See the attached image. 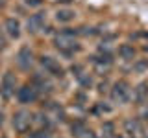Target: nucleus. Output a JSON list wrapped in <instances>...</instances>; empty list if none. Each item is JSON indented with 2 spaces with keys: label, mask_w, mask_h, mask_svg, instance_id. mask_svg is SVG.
<instances>
[{
  "label": "nucleus",
  "mask_w": 148,
  "mask_h": 138,
  "mask_svg": "<svg viewBox=\"0 0 148 138\" xmlns=\"http://www.w3.org/2000/svg\"><path fill=\"white\" fill-rule=\"evenodd\" d=\"M18 101L21 103H32V101L37 99V89L35 85H24L18 89Z\"/></svg>",
  "instance_id": "5"
},
{
  "label": "nucleus",
  "mask_w": 148,
  "mask_h": 138,
  "mask_svg": "<svg viewBox=\"0 0 148 138\" xmlns=\"http://www.w3.org/2000/svg\"><path fill=\"white\" fill-rule=\"evenodd\" d=\"M28 4H30V6H39L41 4V0H26Z\"/></svg>",
  "instance_id": "15"
},
{
  "label": "nucleus",
  "mask_w": 148,
  "mask_h": 138,
  "mask_svg": "<svg viewBox=\"0 0 148 138\" xmlns=\"http://www.w3.org/2000/svg\"><path fill=\"white\" fill-rule=\"evenodd\" d=\"M15 85H17L15 76H13L11 72H8L2 79V85H0V96H2L4 99H9L13 96V92H15Z\"/></svg>",
  "instance_id": "3"
},
{
  "label": "nucleus",
  "mask_w": 148,
  "mask_h": 138,
  "mask_svg": "<svg viewBox=\"0 0 148 138\" xmlns=\"http://www.w3.org/2000/svg\"><path fill=\"white\" fill-rule=\"evenodd\" d=\"M145 120H146V122H148V107L145 109Z\"/></svg>",
  "instance_id": "16"
},
{
  "label": "nucleus",
  "mask_w": 148,
  "mask_h": 138,
  "mask_svg": "<svg viewBox=\"0 0 148 138\" xmlns=\"http://www.w3.org/2000/svg\"><path fill=\"white\" fill-rule=\"evenodd\" d=\"M6 31H8L9 37L17 39V37L21 35V24H18V20H15V18H8L6 20Z\"/></svg>",
  "instance_id": "10"
},
{
  "label": "nucleus",
  "mask_w": 148,
  "mask_h": 138,
  "mask_svg": "<svg viewBox=\"0 0 148 138\" xmlns=\"http://www.w3.org/2000/svg\"><path fill=\"white\" fill-rule=\"evenodd\" d=\"M41 64L46 68V72L48 74H52V76H56V77H61L63 76V68L59 66V63L56 61V59H52V57H48V55H45V57H41Z\"/></svg>",
  "instance_id": "6"
},
{
  "label": "nucleus",
  "mask_w": 148,
  "mask_h": 138,
  "mask_svg": "<svg viewBox=\"0 0 148 138\" xmlns=\"http://www.w3.org/2000/svg\"><path fill=\"white\" fill-rule=\"evenodd\" d=\"M111 98L119 103H126L130 99V87L126 81H117L111 89Z\"/></svg>",
  "instance_id": "2"
},
{
  "label": "nucleus",
  "mask_w": 148,
  "mask_h": 138,
  "mask_svg": "<svg viewBox=\"0 0 148 138\" xmlns=\"http://www.w3.org/2000/svg\"><path fill=\"white\" fill-rule=\"evenodd\" d=\"M45 13H35V15L30 17V20H28V30L32 31V33H37L39 30H43L45 26Z\"/></svg>",
  "instance_id": "8"
},
{
  "label": "nucleus",
  "mask_w": 148,
  "mask_h": 138,
  "mask_svg": "<svg viewBox=\"0 0 148 138\" xmlns=\"http://www.w3.org/2000/svg\"><path fill=\"white\" fill-rule=\"evenodd\" d=\"M74 17H76V13H74L72 9H59V11L56 13V18H58L59 22H71Z\"/></svg>",
  "instance_id": "11"
},
{
  "label": "nucleus",
  "mask_w": 148,
  "mask_h": 138,
  "mask_svg": "<svg viewBox=\"0 0 148 138\" xmlns=\"http://www.w3.org/2000/svg\"><path fill=\"white\" fill-rule=\"evenodd\" d=\"M119 53H120L122 59H133L135 57V50H133V46H130V44H122L119 48Z\"/></svg>",
  "instance_id": "13"
},
{
  "label": "nucleus",
  "mask_w": 148,
  "mask_h": 138,
  "mask_svg": "<svg viewBox=\"0 0 148 138\" xmlns=\"http://www.w3.org/2000/svg\"><path fill=\"white\" fill-rule=\"evenodd\" d=\"M72 33L71 31H65V33H61V35H58L56 37V48L59 50V52H63V53H72V52H78L80 50V46H78V43L71 37Z\"/></svg>",
  "instance_id": "1"
},
{
  "label": "nucleus",
  "mask_w": 148,
  "mask_h": 138,
  "mask_svg": "<svg viewBox=\"0 0 148 138\" xmlns=\"http://www.w3.org/2000/svg\"><path fill=\"white\" fill-rule=\"evenodd\" d=\"M72 133L76 135V138H96L95 133L91 129H87L83 123H74L72 125Z\"/></svg>",
  "instance_id": "9"
},
{
  "label": "nucleus",
  "mask_w": 148,
  "mask_h": 138,
  "mask_svg": "<svg viewBox=\"0 0 148 138\" xmlns=\"http://www.w3.org/2000/svg\"><path fill=\"white\" fill-rule=\"evenodd\" d=\"M102 131H104V138H111L113 136V123H104Z\"/></svg>",
  "instance_id": "14"
},
{
  "label": "nucleus",
  "mask_w": 148,
  "mask_h": 138,
  "mask_svg": "<svg viewBox=\"0 0 148 138\" xmlns=\"http://www.w3.org/2000/svg\"><path fill=\"white\" fill-rule=\"evenodd\" d=\"M17 63H18V66H21L22 70H28V68H30V64H32V50L28 48V46H22V48L18 50Z\"/></svg>",
  "instance_id": "7"
},
{
  "label": "nucleus",
  "mask_w": 148,
  "mask_h": 138,
  "mask_svg": "<svg viewBox=\"0 0 148 138\" xmlns=\"http://www.w3.org/2000/svg\"><path fill=\"white\" fill-rule=\"evenodd\" d=\"M30 123H32V116L26 110H18L15 116H13V127H15L18 133H26L28 127H30Z\"/></svg>",
  "instance_id": "4"
},
{
  "label": "nucleus",
  "mask_w": 148,
  "mask_h": 138,
  "mask_svg": "<svg viewBox=\"0 0 148 138\" xmlns=\"http://www.w3.org/2000/svg\"><path fill=\"white\" fill-rule=\"evenodd\" d=\"M135 99L139 101V103H145V101L148 99V85H146V83H141V85L137 87Z\"/></svg>",
  "instance_id": "12"
}]
</instances>
